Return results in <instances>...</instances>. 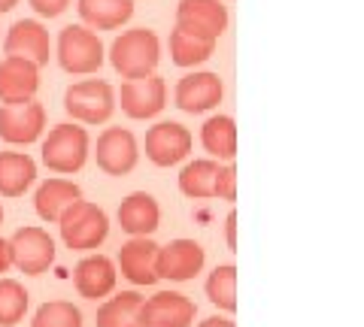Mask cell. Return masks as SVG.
Listing matches in <instances>:
<instances>
[{
  "mask_svg": "<svg viewBox=\"0 0 364 327\" xmlns=\"http://www.w3.org/2000/svg\"><path fill=\"white\" fill-rule=\"evenodd\" d=\"M31 327H82V312L70 300H49L33 312Z\"/></svg>",
  "mask_w": 364,
  "mask_h": 327,
  "instance_id": "f1b7e54d",
  "label": "cell"
},
{
  "mask_svg": "<svg viewBox=\"0 0 364 327\" xmlns=\"http://www.w3.org/2000/svg\"><path fill=\"white\" fill-rule=\"evenodd\" d=\"M13 267V252H9V240H0V273Z\"/></svg>",
  "mask_w": 364,
  "mask_h": 327,
  "instance_id": "d6a6232c",
  "label": "cell"
},
{
  "mask_svg": "<svg viewBox=\"0 0 364 327\" xmlns=\"http://www.w3.org/2000/svg\"><path fill=\"white\" fill-rule=\"evenodd\" d=\"M119 104L122 112L128 118H155L158 112L167 106V85L161 76H140V79H124L122 82V92H119Z\"/></svg>",
  "mask_w": 364,
  "mask_h": 327,
  "instance_id": "52a82bcc",
  "label": "cell"
},
{
  "mask_svg": "<svg viewBox=\"0 0 364 327\" xmlns=\"http://www.w3.org/2000/svg\"><path fill=\"white\" fill-rule=\"evenodd\" d=\"M76 200H82V191L76 182H70V179H46L33 194V209L43 221L58 224L64 209H70Z\"/></svg>",
  "mask_w": 364,
  "mask_h": 327,
  "instance_id": "ffe728a7",
  "label": "cell"
},
{
  "mask_svg": "<svg viewBox=\"0 0 364 327\" xmlns=\"http://www.w3.org/2000/svg\"><path fill=\"white\" fill-rule=\"evenodd\" d=\"M176 28L195 33L200 40L219 43V37L228 28V6L222 0H179Z\"/></svg>",
  "mask_w": 364,
  "mask_h": 327,
  "instance_id": "ba28073f",
  "label": "cell"
},
{
  "mask_svg": "<svg viewBox=\"0 0 364 327\" xmlns=\"http://www.w3.org/2000/svg\"><path fill=\"white\" fill-rule=\"evenodd\" d=\"M119 224L124 233L131 236H149L158 231V221H161V206L152 194L146 191H134L119 203Z\"/></svg>",
  "mask_w": 364,
  "mask_h": 327,
  "instance_id": "d6986e66",
  "label": "cell"
},
{
  "mask_svg": "<svg viewBox=\"0 0 364 327\" xmlns=\"http://www.w3.org/2000/svg\"><path fill=\"white\" fill-rule=\"evenodd\" d=\"M37 179V164L31 155L0 152V197H21Z\"/></svg>",
  "mask_w": 364,
  "mask_h": 327,
  "instance_id": "7402d4cb",
  "label": "cell"
},
{
  "mask_svg": "<svg viewBox=\"0 0 364 327\" xmlns=\"http://www.w3.org/2000/svg\"><path fill=\"white\" fill-rule=\"evenodd\" d=\"M222 164L215 157H200L182 167L179 173V191L191 200H207L215 197V176H219Z\"/></svg>",
  "mask_w": 364,
  "mask_h": 327,
  "instance_id": "cb8c5ba5",
  "label": "cell"
},
{
  "mask_svg": "<svg viewBox=\"0 0 364 327\" xmlns=\"http://www.w3.org/2000/svg\"><path fill=\"white\" fill-rule=\"evenodd\" d=\"M88 149H91V140H88V131L79 128V125H55L49 131V137L43 140V164L49 167L52 173L58 176H70L79 173L88 161Z\"/></svg>",
  "mask_w": 364,
  "mask_h": 327,
  "instance_id": "3957f363",
  "label": "cell"
},
{
  "mask_svg": "<svg viewBox=\"0 0 364 327\" xmlns=\"http://www.w3.org/2000/svg\"><path fill=\"white\" fill-rule=\"evenodd\" d=\"M4 52L13 58H25L33 61L37 67L49 64L52 55V43H49V31H46L37 18H21L9 28L6 40H4Z\"/></svg>",
  "mask_w": 364,
  "mask_h": 327,
  "instance_id": "9a60e30c",
  "label": "cell"
},
{
  "mask_svg": "<svg viewBox=\"0 0 364 327\" xmlns=\"http://www.w3.org/2000/svg\"><path fill=\"white\" fill-rule=\"evenodd\" d=\"M13 6H18V0H0V16L9 13V9H13Z\"/></svg>",
  "mask_w": 364,
  "mask_h": 327,
  "instance_id": "e575fe53",
  "label": "cell"
},
{
  "mask_svg": "<svg viewBox=\"0 0 364 327\" xmlns=\"http://www.w3.org/2000/svg\"><path fill=\"white\" fill-rule=\"evenodd\" d=\"M143 327H191L195 324V303L179 291H158L140 306Z\"/></svg>",
  "mask_w": 364,
  "mask_h": 327,
  "instance_id": "5bb4252c",
  "label": "cell"
},
{
  "mask_svg": "<svg viewBox=\"0 0 364 327\" xmlns=\"http://www.w3.org/2000/svg\"><path fill=\"white\" fill-rule=\"evenodd\" d=\"M40 88V67L6 55L0 61V104H28Z\"/></svg>",
  "mask_w": 364,
  "mask_h": 327,
  "instance_id": "2e32d148",
  "label": "cell"
},
{
  "mask_svg": "<svg viewBox=\"0 0 364 327\" xmlns=\"http://www.w3.org/2000/svg\"><path fill=\"white\" fill-rule=\"evenodd\" d=\"M28 312V291L16 279H0V327H16Z\"/></svg>",
  "mask_w": 364,
  "mask_h": 327,
  "instance_id": "83f0119b",
  "label": "cell"
},
{
  "mask_svg": "<svg viewBox=\"0 0 364 327\" xmlns=\"http://www.w3.org/2000/svg\"><path fill=\"white\" fill-rule=\"evenodd\" d=\"M73 285L79 291V297L104 300L116 288V264L107 255H88L73 270Z\"/></svg>",
  "mask_w": 364,
  "mask_h": 327,
  "instance_id": "ac0fdd59",
  "label": "cell"
},
{
  "mask_svg": "<svg viewBox=\"0 0 364 327\" xmlns=\"http://www.w3.org/2000/svg\"><path fill=\"white\" fill-rule=\"evenodd\" d=\"M225 97V85L219 73H210V70H195V73H186L179 79L173 100L182 112H191V116H200V112H210L222 104Z\"/></svg>",
  "mask_w": 364,
  "mask_h": 327,
  "instance_id": "30bf717a",
  "label": "cell"
},
{
  "mask_svg": "<svg viewBox=\"0 0 364 327\" xmlns=\"http://www.w3.org/2000/svg\"><path fill=\"white\" fill-rule=\"evenodd\" d=\"M225 243L228 249H237V212H228L225 218Z\"/></svg>",
  "mask_w": 364,
  "mask_h": 327,
  "instance_id": "1f68e13d",
  "label": "cell"
},
{
  "mask_svg": "<svg viewBox=\"0 0 364 327\" xmlns=\"http://www.w3.org/2000/svg\"><path fill=\"white\" fill-rule=\"evenodd\" d=\"M215 197L219 200H237V167L228 161L219 176H215Z\"/></svg>",
  "mask_w": 364,
  "mask_h": 327,
  "instance_id": "f546056e",
  "label": "cell"
},
{
  "mask_svg": "<svg viewBox=\"0 0 364 327\" xmlns=\"http://www.w3.org/2000/svg\"><path fill=\"white\" fill-rule=\"evenodd\" d=\"M0 224H4V209H0Z\"/></svg>",
  "mask_w": 364,
  "mask_h": 327,
  "instance_id": "d590c367",
  "label": "cell"
},
{
  "mask_svg": "<svg viewBox=\"0 0 364 327\" xmlns=\"http://www.w3.org/2000/svg\"><path fill=\"white\" fill-rule=\"evenodd\" d=\"M213 49H215V43L200 40L195 33H186L179 28L170 33V58H173L176 67H198L203 61H210Z\"/></svg>",
  "mask_w": 364,
  "mask_h": 327,
  "instance_id": "484cf974",
  "label": "cell"
},
{
  "mask_svg": "<svg viewBox=\"0 0 364 327\" xmlns=\"http://www.w3.org/2000/svg\"><path fill=\"white\" fill-rule=\"evenodd\" d=\"M107 61V49L100 37L85 25H67L58 33V64L73 76L97 73Z\"/></svg>",
  "mask_w": 364,
  "mask_h": 327,
  "instance_id": "277c9868",
  "label": "cell"
},
{
  "mask_svg": "<svg viewBox=\"0 0 364 327\" xmlns=\"http://www.w3.org/2000/svg\"><path fill=\"white\" fill-rule=\"evenodd\" d=\"M31 9L43 18H58L67 6H70V0H28Z\"/></svg>",
  "mask_w": 364,
  "mask_h": 327,
  "instance_id": "4dcf8cb0",
  "label": "cell"
},
{
  "mask_svg": "<svg viewBox=\"0 0 364 327\" xmlns=\"http://www.w3.org/2000/svg\"><path fill=\"white\" fill-rule=\"evenodd\" d=\"M79 18L91 31H116L134 16V0H79Z\"/></svg>",
  "mask_w": 364,
  "mask_h": 327,
  "instance_id": "44dd1931",
  "label": "cell"
},
{
  "mask_svg": "<svg viewBox=\"0 0 364 327\" xmlns=\"http://www.w3.org/2000/svg\"><path fill=\"white\" fill-rule=\"evenodd\" d=\"M155 257H158V243H152L149 236H131L119 249V270L134 285H155L158 282Z\"/></svg>",
  "mask_w": 364,
  "mask_h": 327,
  "instance_id": "e0dca14e",
  "label": "cell"
},
{
  "mask_svg": "<svg viewBox=\"0 0 364 327\" xmlns=\"http://www.w3.org/2000/svg\"><path fill=\"white\" fill-rule=\"evenodd\" d=\"M191 143L195 137L188 128L176 125V121H158L155 128L146 131V157L155 167H173L188 157Z\"/></svg>",
  "mask_w": 364,
  "mask_h": 327,
  "instance_id": "8fae6325",
  "label": "cell"
},
{
  "mask_svg": "<svg viewBox=\"0 0 364 327\" xmlns=\"http://www.w3.org/2000/svg\"><path fill=\"white\" fill-rule=\"evenodd\" d=\"M13 267L25 276H40L55 264V240L43 228H21L9 236Z\"/></svg>",
  "mask_w": 364,
  "mask_h": 327,
  "instance_id": "8992f818",
  "label": "cell"
},
{
  "mask_svg": "<svg viewBox=\"0 0 364 327\" xmlns=\"http://www.w3.org/2000/svg\"><path fill=\"white\" fill-rule=\"evenodd\" d=\"M136 137L128 128H107L97 137V149H95V161L107 176H128L136 167Z\"/></svg>",
  "mask_w": 364,
  "mask_h": 327,
  "instance_id": "4fadbf2b",
  "label": "cell"
},
{
  "mask_svg": "<svg viewBox=\"0 0 364 327\" xmlns=\"http://www.w3.org/2000/svg\"><path fill=\"white\" fill-rule=\"evenodd\" d=\"M158 61H161V43H158L155 31H149V28L124 31L109 46V64L122 79L149 76V73H155Z\"/></svg>",
  "mask_w": 364,
  "mask_h": 327,
  "instance_id": "6da1fadb",
  "label": "cell"
},
{
  "mask_svg": "<svg viewBox=\"0 0 364 327\" xmlns=\"http://www.w3.org/2000/svg\"><path fill=\"white\" fill-rule=\"evenodd\" d=\"M140 306H143V294L122 291V294L100 303L95 321H97V327H143Z\"/></svg>",
  "mask_w": 364,
  "mask_h": 327,
  "instance_id": "603a6c76",
  "label": "cell"
},
{
  "mask_svg": "<svg viewBox=\"0 0 364 327\" xmlns=\"http://www.w3.org/2000/svg\"><path fill=\"white\" fill-rule=\"evenodd\" d=\"M46 131V109L37 100L28 104H0V140L9 145H31Z\"/></svg>",
  "mask_w": 364,
  "mask_h": 327,
  "instance_id": "9c48e42d",
  "label": "cell"
},
{
  "mask_svg": "<svg viewBox=\"0 0 364 327\" xmlns=\"http://www.w3.org/2000/svg\"><path fill=\"white\" fill-rule=\"evenodd\" d=\"M198 327H237V324L228 321V318H222V315H213V318H203Z\"/></svg>",
  "mask_w": 364,
  "mask_h": 327,
  "instance_id": "836d02e7",
  "label": "cell"
},
{
  "mask_svg": "<svg viewBox=\"0 0 364 327\" xmlns=\"http://www.w3.org/2000/svg\"><path fill=\"white\" fill-rule=\"evenodd\" d=\"M203 245L195 240H173L167 245H158V257H155V273L158 279H170V282H188L195 279L203 270Z\"/></svg>",
  "mask_w": 364,
  "mask_h": 327,
  "instance_id": "7c38bea8",
  "label": "cell"
},
{
  "mask_svg": "<svg viewBox=\"0 0 364 327\" xmlns=\"http://www.w3.org/2000/svg\"><path fill=\"white\" fill-rule=\"evenodd\" d=\"M64 109L79 125H104L116 112V92L104 79H82L67 88Z\"/></svg>",
  "mask_w": 364,
  "mask_h": 327,
  "instance_id": "5b68a950",
  "label": "cell"
},
{
  "mask_svg": "<svg viewBox=\"0 0 364 327\" xmlns=\"http://www.w3.org/2000/svg\"><path fill=\"white\" fill-rule=\"evenodd\" d=\"M61 240L67 249L73 252H91L109 236V218L97 203L76 200L70 209H64V216L58 218Z\"/></svg>",
  "mask_w": 364,
  "mask_h": 327,
  "instance_id": "7a4b0ae2",
  "label": "cell"
},
{
  "mask_svg": "<svg viewBox=\"0 0 364 327\" xmlns=\"http://www.w3.org/2000/svg\"><path fill=\"white\" fill-rule=\"evenodd\" d=\"M207 297L215 309L237 312V267L234 264H222L213 270L207 279Z\"/></svg>",
  "mask_w": 364,
  "mask_h": 327,
  "instance_id": "4316f807",
  "label": "cell"
},
{
  "mask_svg": "<svg viewBox=\"0 0 364 327\" xmlns=\"http://www.w3.org/2000/svg\"><path fill=\"white\" fill-rule=\"evenodd\" d=\"M200 143L215 161H234L237 155V125L231 116H213L203 121Z\"/></svg>",
  "mask_w": 364,
  "mask_h": 327,
  "instance_id": "d4e9b609",
  "label": "cell"
}]
</instances>
